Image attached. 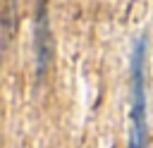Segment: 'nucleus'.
Instances as JSON below:
<instances>
[{"label": "nucleus", "instance_id": "nucleus-1", "mask_svg": "<svg viewBox=\"0 0 153 148\" xmlns=\"http://www.w3.org/2000/svg\"><path fill=\"white\" fill-rule=\"evenodd\" d=\"M143 50L146 41L139 38L131 53V136L129 148L148 146V124H146V91H143Z\"/></svg>", "mask_w": 153, "mask_h": 148}]
</instances>
